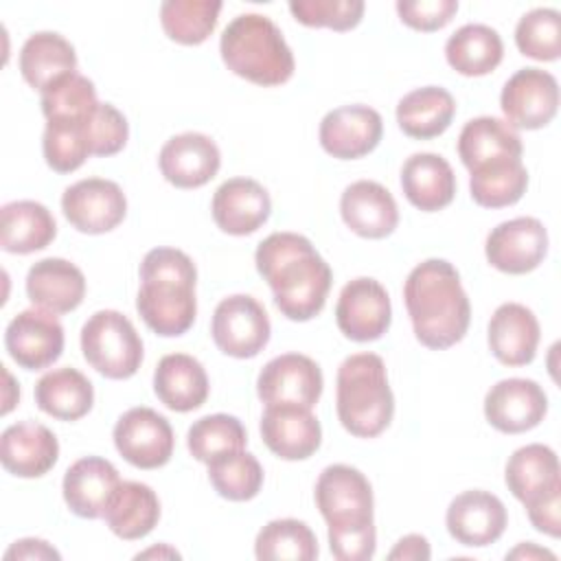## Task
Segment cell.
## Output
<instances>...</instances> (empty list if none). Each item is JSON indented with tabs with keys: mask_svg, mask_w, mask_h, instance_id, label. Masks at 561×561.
I'll use <instances>...</instances> for the list:
<instances>
[{
	"mask_svg": "<svg viewBox=\"0 0 561 561\" xmlns=\"http://www.w3.org/2000/svg\"><path fill=\"white\" fill-rule=\"evenodd\" d=\"M500 107L513 129L546 127L559 110V83L541 68H519L502 88Z\"/></svg>",
	"mask_w": 561,
	"mask_h": 561,
	"instance_id": "cell-10",
	"label": "cell"
},
{
	"mask_svg": "<svg viewBox=\"0 0 561 561\" xmlns=\"http://www.w3.org/2000/svg\"><path fill=\"white\" fill-rule=\"evenodd\" d=\"M469 191L478 206L502 208L522 199L528 186V171L522 158L502 156L469 171Z\"/></svg>",
	"mask_w": 561,
	"mask_h": 561,
	"instance_id": "cell-36",
	"label": "cell"
},
{
	"mask_svg": "<svg viewBox=\"0 0 561 561\" xmlns=\"http://www.w3.org/2000/svg\"><path fill=\"white\" fill-rule=\"evenodd\" d=\"M210 335L224 355L248 359L256 357L267 346L272 324L265 307L256 298L232 294L215 307Z\"/></svg>",
	"mask_w": 561,
	"mask_h": 561,
	"instance_id": "cell-8",
	"label": "cell"
},
{
	"mask_svg": "<svg viewBox=\"0 0 561 561\" xmlns=\"http://www.w3.org/2000/svg\"><path fill=\"white\" fill-rule=\"evenodd\" d=\"M83 129L92 156H114L129 138L127 118L112 103H96V107L85 116Z\"/></svg>",
	"mask_w": 561,
	"mask_h": 561,
	"instance_id": "cell-46",
	"label": "cell"
},
{
	"mask_svg": "<svg viewBox=\"0 0 561 561\" xmlns=\"http://www.w3.org/2000/svg\"><path fill=\"white\" fill-rule=\"evenodd\" d=\"M208 388L204 366L186 353L164 355L153 370V392L173 412H191L204 405Z\"/></svg>",
	"mask_w": 561,
	"mask_h": 561,
	"instance_id": "cell-28",
	"label": "cell"
},
{
	"mask_svg": "<svg viewBox=\"0 0 561 561\" xmlns=\"http://www.w3.org/2000/svg\"><path fill=\"white\" fill-rule=\"evenodd\" d=\"M458 11L456 0H399L397 13L403 24L416 31H438L451 22Z\"/></svg>",
	"mask_w": 561,
	"mask_h": 561,
	"instance_id": "cell-47",
	"label": "cell"
},
{
	"mask_svg": "<svg viewBox=\"0 0 561 561\" xmlns=\"http://www.w3.org/2000/svg\"><path fill=\"white\" fill-rule=\"evenodd\" d=\"M26 296L33 307L55 316L75 311L85 296L83 272L59 256H48L28 267Z\"/></svg>",
	"mask_w": 561,
	"mask_h": 561,
	"instance_id": "cell-25",
	"label": "cell"
},
{
	"mask_svg": "<svg viewBox=\"0 0 561 561\" xmlns=\"http://www.w3.org/2000/svg\"><path fill=\"white\" fill-rule=\"evenodd\" d=\"M504 480L508 491L522 504H526L533 497L561 486L559 458L554 449L548 445H541V443L524 445L508 456Z\"/></svg>",
	"mask_w": 561,
	"mask_h": 561,
	"instance_id": "cell-34",
	"label": "cell"
},
{
	"mask_svg": "<svg viewBox=\"0 0 561 561\" xmlns=\"http://www.w3.org/2000/svg\"><path fill=\"white\" fill-rule=\"evenodd\" d=\"M213 219L219 230L245 237L256 232L272 213V199L263 184L252 178H230L213 195Z\"/></svg>",
	"mask_w": 561,
	"mask_h": 561,
	"instance_id": "cell-21",
	"label": "cell"
},
{
	"mask_svg": "<svg viewBox=\"0 0 561 561\" xmlns=\"http://www.w3.org/2000/svg\"><path fill=\"white\" fill-rule=\"evenodd\" d=\"M320 366L300 353H283L270 359L256 377V394L265 405L296 403L313 408L322 394Z\"/></svg>",
	"mask_w": 561,
	"mask_h": 561,
	"instance_id": "cell-13",
	"label": "cell"
},
{
	"mask_svg": "<svg viewBox=\"0 0 561 561\" xmlns=\"http://www.w3.org/2000/svg\"><path fill=\"white\" fill-rule=\"evenodd\" d=\"M219 53L228 70L256 85H280L296 70L280 28L263 13H241L221 33Z\"/></svg>",
	"mask_w": 561,
	"mask_h": 561,
	"instance_id": "cell-4",
	"label": "cell"
},
{
	"mask_svg": "<svg viewBox=\"0 0 561 561\" xmlns=\"http://www.w3.org/2000/svg\"><path fill=\"white\" fill-rule=\"evenodd\" d=\"M35 403L59 421H77L92 410V381L77 368L61 366L44 373L35 383Z\"/></svg>",
	"mask_w": 561,
	"mask_h": 561,
	"instance_id": "cell-32",
	"label": "cell"
},
{
	"mask_svg": "<svg viewBox=\"0 0 561 561\" xmlns=\"http://www.w3.org/2000/svg\"><path fill=\"white\" fill-rule=\"evenodd\" d=\"M506 559H526V561H533V559H550V561H554L557 557H554L550 550L535 546L533 541H524V543H519L517 548H513L511 552H506Z\"/></svg>",
	"mask_w": 561,
	"mask_h": 561,
	"instance_id": "cell-52",
	"label": "cell"
},
{
	"mask_svg": "<svg viewBox=\"0 0 561 561\" xmlns=\"http://www.w3.org/2000/svg\"><path fill=\"white\" fill-rule=\"evenodd\" d=\"M118 484V471L110 460L85 456L75 460L64 473V502L77 517L99 519Z\"/></svg>",
	"mask_w": 561,
	"mask_h": 561,
	"instance_id": "cell-23",
	"label": "cell"
},
{
	"mask_svg": "<svg viewBox=\"0 0 561 561\" xmlns=\"http://www.w3.org/2000/svg\"><path fill=\"white\" fill-rule=\"evenodd\" d=\"M116 451L138 469H158L173 456L175 436L169 421L151 408H129L112 432Z\"/></svg>",
	"mask_w": 561,
	"mask_h": 561,
	"instance_id": "cell-9",
	"label": "cell"
},
{
	"mask_svg": "<svg viewBox=\"0 0 561 561\" xmlns=\"http://www.w3.org/2000/svg\"><path fill=\"white\" fill-rule=\"evenodd\" d=\"M316 504L327 526L359 528L373 524V486L351 465H329L316 480Z\"/></svg>",
	"mask_w": 561,
	"mask_h": 561,
	"instance_id": "cell-7",
	"label": "cell"
},
{
	"mask_svg": "<svg viewBox=\"0 0 561 561\" xmlns=\"http://www.w3.org/2000/svg\"><path fill=\"white\" fill-rule=\"evenodd\" d=\"M64 217L85 234L114 230L127 215L123 188L105 178H85L70 184L61 195Z\"/></svg>",
	"mask_w": 561,
	"mask_h": 561,
	"instance_id": "cell-11",
	"label": "cell"
},
{
	"mask_svg": "<svg viewBox=\"0 0 561 561\" xmlns=\"http://www.w3.org/2000/svg\"><path fill=\"white\" fill-rule=\"evenodd\" d=\"M456 101L440 85H423L397 103V123L401 131L416 140L440 136L454 121Z\"/></svg>",
	"mask_w": 561,
	"mask_h": 561,
	"instance_id": "cell-33",
	"label": "cell"
},
{
	"mask_svg": "<svg viewBox=\"0 0 561 561\" xmlns=\"http://www.w3.org/2000/svg\"><path fill=\"white\" fill-rule=\"evenodd\" d=\"M447 64L465 77H482L493 72L502 57L504 44L495 28L486 24H465L445 42Z\"/></svg>",
	"mask_w": 561,
	"mask_h": 561,
	"instance_id": "cell-35",
	"label": "cell"
},
{
	"mask_svg": "<svg viewBox=\"0 0 561 561\" xmlns=\"http://www.w3.org/2000/svg\"><path fill=\"white\" fill-rule=\"evenodd\" d=\"M158 167L169 184L178 188H199L217 175L221 153L210 136L184 131L162 145Z\"/></svg>",
	"mask_w": 561,
	"mask_h": 561,
	"instance_id": "cell-20",
	"label": "cell"
},
{
	"mask_svg": "<svg viewBox=\"0 0 561 561\" xmlns=\"http://www.w3.org/2000/svg\"><path fill=\"white\" fill-rule=\"evenodd\" d=\"M219 11V0H164L160 4V24L169 39L197 46L215 31Z\"/></svg>",
	"mask_w": 561,
	"mask_h": 561,
	"instance_id": "cell-39",
	"label": "cell"
},
{
	"mask_svg": "<svg viewBox=\"0 0 561 561\" xmlns=\"http://www.w3.org/2000/svg\"><path fill=\"white\" fill-rule=\"evenodd\" d=\"M149 557L180 559V552H178V550H173V548H169L167 543H162V546H153V548H149V550H145V552H138V554H136V559H149Z\"/></svg>",
	"mask_w": 561,
	"mask_h": 561,
	"instance_id": "cell-53",
	"label": "cell"
},
{
	"mask_svg": "<svg viewBox=\"0 0 561 561\" xmlns=\"http://www.w3.org/2000/svg\"><path fill=\"white\" fill-rule=\"evenodd\" d=\"M524 145L517 134L506 121L495 118V116H478L465 123L458 136V156L462 164L471 171L478 164L502 158V156H513L522 158Z\"/></svg>",
	"mask_w": 561,
	"mask_h": 561,
	"instance_id": "cell-37",
	"label": "cell"
},
{
	"mask_svg": "<svg viewBox=\"0 0 561 561\" xmlns=\"http://www.w3.org/2000/svg\"><path fill=\"white\" fill-rule=\"evenodd\" d=\"M59 458L57 436L42 423L20 421L0 436V462L18 478H42Z\"/></svg>",
	"mask_w": 561,
	"mask_h": 561,
	"instance_id": "cell-22",
	"label": "cell"
},
{
	"mask_svg": "<svg viewBox=\"0 0 561 561\" xmlns=\"http://www.w3.org/2000/svg\"><path fill=\"white\" fill-rule=\"evenodd\" d=\"M508 524L506 506L489 491L471 489L456 495L445 513L447 533L462 546L484 548L495 543Z\"/></svg>",
	"mask_w": 561,
	"mask_h": 561,
	"instance_id": "cell-18",
	"label": "cell"
},
{
	"mask_svg": "<svg viewBox=\"0 0 561 561\" xmlns=\"http://www.w3.org/2000/svg\"><path fill=\"white\" fill-rule=\"evenodd\" d=\"M42 112L46 121L55 118H85L96 107V88L94 83L79 75L70 72L53 81L42 90Z\"/></svg>",
	"mask_w": 561,
	"mask_h": 561,
	"instance_id": "cell-44",
	"label": "cell"
},
{
	"mask_svg": "<svg viewBox=\"0 0 561 561\" xmlns=\"http://www.w3.org/2000/svg\"><path fill=\"white\" fill-rule=\"evenodd\" d=\"M340 215L364 239H383L399 224V208L392 193L373 180H357L342 191Z\"/></svg>",
	"mask_w": 561,
	"mask_h": 561,
	"instance_id": "cell-24",
	"label": "cell"
},
{
	"mask_svg": "<svg viewBox=\"0 0 561 561\" xmlns=\"http://www.w3.org/2000/svg\"><path fill=\"white\" fill-rule=\"evenodd\" d=\"M291 15L305 26H327L333 31H351L364 15L362 0H291Z\"/></svg>",
	"mask_w": 561,
	"mask_h": 561,
	"instance_id": "cell-45",
	"label": "cell"
},
{
	"mask_svg": "<svg viewBox=\"0 0 561 561\" xmlns=\"http://www.w3.org/2000/svg\"><path fill=\"white\" fill-rule=\"evenodd\" d=\"M548 412L543 388L524 377H508L493 383L484 397L486 421L504 434H522L537 427Z\"/></svg>",
	"mask_w": 561,
	"mask_h": 561,
	"instance_id": "cell-16",
	"label": "cell"
},
{
	"mask_svg": "<svg viewBox=\"0 0 561 561\" xmlns=\"http://www.w3.org/2000/svg\"><path fill=\"white\" fill-rule=\"evenodd\" d=\"M318 552L313 530L294 517L267 522L254 539V554L261 561H313Z\"/></svg>",
	"mask_w": 561,
	"mask_h": 561,
	"instance_id": "cell-38",
	"label": "cell"
},
{
	"mask_svg": "<svg viewBox=\"0 0 561 561\" xmlns=\"http://www.w3.org/2000/svg\"><path fill=\"white\" fill-rule=\"evenodd\" d=\"M85 118H55L48 121L42 136V151L46 164L57 173L77 171L90 153L83 129Z\"/></svg>",
	"mask_w": 561,
	"mask_h": 561,
	"instance_id": "cell-42",
	"label": "cell"
},
{
	"mask_svg": "<svg viewBox=\"0 0 561 561\" xmlns=\"http://www.w3.org/2000/svg\"><path fill=\"white\" fill-rule=\"evenodd\" d=\"M515 44L522 55L537 61H554L561 55V13L537 7L524 13L515 26Z\"/></svg>",
	"mask_w": 561,
	"mask_h": 561,
	"instance_id": "cell-43",
	"label": "cell"
},
{
	"mask_svg": "<svg viewBox=\"0 0 561 561\" xmlns=\"http://www.w3.org/2000/svg\"><path fill=\"white\" fill-rule=\"evenodd\" d=\"M0 245L11 254L44 250L57 234L53 213L35 199H15L2 206Z\"/></svg>",
	"mask_w": 561,
	"mask_h": 561,
	"instance_id": "cell-31",
	"label": "cell"
},
{
	"mask_svg": "<svg viewBox=\"0 0 561 561\" xmlns=\"http://www.w3.org/2000/svg\"><path fill=\"white\" fill-rule=\"evenodd\" d=\"M18 66L24 81L42 92L59 77L77 72V53L64 35L39 31L28 35L22 44Z\"/></svg>",
	"mask_w": 561,
	"mask_h": 561,
	"instance_id": "cell-30",
	"label": "cell"
},
{
	"mask_svg": "<svg viewBox=\"0 0 561 561\" xmlns=\"http://www.w3.org/2000/svg\"><path fill=\"white\" fill-rule=\"evenodd\" d=\"M432 557L430 543L423 535H405L401 537L394 548L388 552L390 561H427Z\"/></svg>",
	"mask_w": 561,
	"mask_h": 561,
	"instance_id": "cell-50",
	"label": "cell"
},
{
	"mask_svg": "<svg viewBox=\"0 0 561 561\" xmlns=\"http://www.w3.org/2000/svg\"><path fill=\"white\" fill-rule=\"evenodd\" d=\"M4 346L20 368L42 370L61 357L64 327L50 311L24 309L7 324Z\"/></svg>",
	"mask_w": 561,
	"mask_h": 561,
	"instance_id": "cell-14",
	"label": "cell"
},
{
	"mask_svg": "<svg viewBox=\"0 0 561 561\" xmlns=\"http://www.w3.org/2000/svg\"><path fill=\"white\" fill-rule=\"evenodd\" d=\"M390 296L379 280L370 276H359L342 287L335 305V322L348 340H379L390 329Z\"/></svg>",
	"mask_w": 561,
	"mask_h": 561,
	"instance_id": "cell-12",
	"label": "cell"
},
{
	"mask_svg": "<svg viewBox=\"0 0 561 561\" xmlns=\"http://www.w3.org/2000/svg\"><path fill=\"white\" fill-rule=\"evenodd\" d=\"M403 300L416 340L434 351L460 342L471 322V305L458 270L445 259L419 263L405 278Z\"/></svg>",
	"mask_w": 561,
	"mask_h": 561,
	"instance_id": "cell-2",
	"label": "cell"
},
{
	"mask_svg": "<svg viewBox=\"0 0 561 561\" xmlns=\"http://www.w3.org/2000/svg\"><path fill=\"white\" fill-rule=\"evenodd\" d=\"M259 430L267 449L283 460H305L322 443L320 421L309 408L296 403L265 405Z\"/></svg>",
	"mask_w": 561,
	"mask_h": 561,
	"instance_id": "cell-19",
	"label": "cell"
},
{
	"mask_svg": "<svg viewBox=\"0 0 561 561\" xmlns=\"http://www.w3.org/2000/svg\"><path fill=\"white\" fill-rule=\"evenodd\" d=\"M329 548L337 561H368L377 548L375 524L359 528H329Z\"/></svg>",
	"mask_w": 561,
	"mask_h": 561,
	"instance_id": "cell-48",
	"label": "cell"
},
{
	"mask_svg": "<svg viewBox=\"0 0 561 561\" xmlns=\"http://www.w3.org/2000/svg\"><path fill=\"white\" fill-rule=\"evenodd\" d=\"M85 362L107 379H129L142 364V340L131 320L114 309L94 311L81 327Z\"/></svg>",
	"mask_w": 561,
	"mask_h": 561,
	"instance_id": "cell-6",
	"label": "cell"
},
{
	"mask_svg": "<svg viewBox=\"0 0 561 561\" xmlns=\"http://www.w3.org/2000/svg\"><path fill=\"white\" fill-rule=\"evenodd\" d=\"M486 261L504 274H526L548 254V232L537 217H515L497 224L484 243Z\"/></svg>",
	"mask_w": 561,
	"mask_h": 561,
	"instance_id": "cell-15",
	"label": "cell"
},
{
	"mask_svg": "<svg viewBox=\"0 0 561 561\" xmlns=\"http://www.w3.org/2000/svg\"><path fill=\"white\" fill-rule=\"evenodd\" d=\"M103 517L116 537L127 541L142 539L160 519V500L149 484L125 480L112 493Z\"/></svg>",
	"mask_w": 561,
	"mask_h": 561,
	"instance_id": "cell-29",
	"label": "cell"
},
{
	"mask_svg": "<svg viewBox=\"0 0 561 561\" xmlns=\"http://www.w3.org/2000/svg\"><path fill=\"white\" fill-rule=\"evenodd\" d=\"M383 134L381 114L368 105H342L320 121V145L337 160H357L370 153Z\"/></svg>",
	"mask_w": 561,
	"mask_h": 561,
	"instance_id": "cell-17",
	"label": "cell"
},
{
	"mask_svg": "<svg viewBox=\"0 0 561 561\" xmlns=\"http://www.w3.org/2000/svg\"><path fill=\"white\" fill-rule=\"evenodd\" d=\"M541 331L537 316L519 302L500 305L486 329L493 357L504 366H526L535 359Z\"/></svg>",
	"mask_w": 561,
	"mask_h": 561,
	"instance_id": "cell-26",
	"label": "cell"
},
{
	"mask_svg": "<svg viewBox=\"0 0 561 561\" xmlns=\"http://www.w3.org/2000/svg\"><path fill=\"white\" fill-rule=\"evenodd\" d=\"M335 408L342 427L357 438H375L390 425L394 397L379 355L355 353L340 364Z\"/></svg>",
	"mask_w": 561,
	"mask_h": 561,
	"instance_id": "cell-5",
	"label": "cell"
},
{
	"mask_svg": "<svg viewBox=\"0 0 561 561\" xmlns=\"http://www.w3.org/2000/svg\"><path fill=\"white\" fill-rule=\"evenodd\" d=\"M530 524L550 537L561 535V486L533 497L524 504Z\"/></svg>",
	"mask_w": 561,
	"mask_h": 561,
	"instance_id": "cell-49",
	"label": "cell"
},
{
	"mask_svg": "<svg viewBox=\"0 0 561 561\" xmlns=\"http://www.w3.org/2000/svg\"><path fill=\"white\" fill-rule=\"evenodd\" d=\"M401 188L405 199L423 210L434 213L451 204L456 195V175L451 164L432 151L412 153L401 167Z\"/></svg>",
	"mask_w": 561,
	"mask_h": 561,
	"instance_id": "cell-27",
	"label": "cell"
},
{
	"mask_svg": "<svg viewBox=\"0 0 561 561\" xmlns=\"http://www.w3.org/2000/svg\"><path fill=\"white\" fill-rule=\"evenodd\" d=\"M254 263L285 318L307 322L322 311L333 272L307 237L272 232L259 243Z\"/></svg>",
	"mask_w": 561,
	"mask_h": 561,
	"instance_id": "cell-1",
	"label": "cell"
},
{
	"mask_svg": "<svg viewBox=\"0 0 561 561\" xmlns=\"http://www.w3.org/2000/svg\"><path fill=\"white\" fill-rule=\"evenodd\" d=\"M61 554L44 539H35V537H26V539H20L15 543H11V548L4 552V561H11V559H59Z\"/></svg>",
	"mask_w": 561,
	"mask_h": 561,
	"instance_id": "cell-51",
	"label": "cell"
},
{
	"mask_svg": "<svg viewBox=\"0 0 561 561\" xmlns=\"http://www.w3.org/2000/svg\"><path fill=\"white\" fill-rule=\"evenodd\" d=\"M208 480L217 495L230 502H248L263 486V467L245 449L224 454L208 462Z\"/></svg>",
	"mask_w": 561,
	"mask_h": 561,
	"instance_id": "cell-41",
	"label": "cell"
},
{
	"mask_svg": "<svg viewBox=\"0 0 561 561\" xmlns=\"http://www.w3.org/2000/svg\"><path fill=\"white\" fill-rule=\"evenodd\" d=\"M248 434L243 423L232 414H208L197 419L186 432V445L195 460L208 465L210 460L245 449Z\"/></svg>",
	"mask_w": 561,
	"mask_h": 561,
	"instance_id": "cell-40",
	"label": "cell"
},
{
	"mask_svg": "<svg viewBox=\"0 0 561 561\" xmlns=\"http://www.w3.org/2000/svg\"><path fill=\"white\" fill-rule=\"evenodd\" d=\"M197 270L193 259L175 248H153L140 263L136 309L145 324L162 335L186 333L197 316Z\"/></svg>",
	"mask_w": 561,
	"mask_h": 561,
	"instance_id": "cell-3",
	"label": "cell"
}]
</instances>
